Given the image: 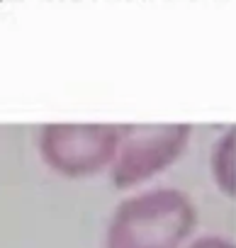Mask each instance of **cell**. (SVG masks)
Returning a JSON list of instances; mask_svg holds the SVG:
<instances>
[{
    "label": "cell",
    "instance_id": "2",
    "mask_svg": "<svg viewBox=\"0 0 236 248\" xmlns=\"http://www.w3.org/2000/svg\"><path fill=\"white\" fill-rule=\"evenodd\" d=\"M122 132L112 124H44L39 154L61 175L80 178L114 161Z\"/></svg>",
    "mask_w": 236,
    "mask_h": 248
},
{
    "label": "cell",
    "instance_id": "5",
    "mask_svg": "<svg viewBox=\"0 0 236 248\" xmlns=\"http://www.w3.org/2000/svg\"><path fill=\"white\" fill-rule=\"evenodd\" d=\"M188 248H236V246L226 238H219V236H202L195 243H190Z\"/></svg>",
    "mask_w": 236,
    "mask_h": 248
},
{
    "label": "cell",
    "instance_id": "1",
    "mask_svg": "<svg viewBox=\"0 0 236 248\" xmlns=\"http://www.w3.org/2000/svg\"><path fill=\"white\" fill-rule=\"evenodd\" d=\"M192 224L195 207L180 190H146L117 207L107 229V248H180Z\"/></svg>",
    "mask_w": 236,
    "mask_h": 248
},
{
    "label": "cell",
    "instance_id": "4",
    "mask_svg": "<svg viewBox=\"0 0 236 248\" xmlns=\"http://www.w3.org/2000/svg\"><path fill=\"white\" fill-rule=\"evenodd\" d=\"M214 178L226 195H236V129L224 134L212 154Z\"/></svg>",
    "mask_w": 236,
    "mask_h": 248
},
{
    "label": "cell",
    "instance_id": "3",
    "mask_svg": "<svg viewBox=\"0 0 236 248\" xmlns=\"http://www.w3.org/2000/svg\"><path fill=\"white\" fill-rule=\"evenodd\" d=\"M190 139L188 124H154L137 127L125 144H120L112 161V180L117 187L137 185L166 166H171Z\"/></svg>",
    "mask_w": 236,
    "mask_h": 248
}]
</instances>
